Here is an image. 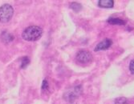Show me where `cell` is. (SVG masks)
<instances>
[{"label": "cell", "mask_w": 134, "mask_h": 104, "mask_svg": "<svg viewBox=\"0 0 134 104\" xmlns=\"http://www.w3.org/2000/svg\"><path fill=\"white\" fill-rule=\"evenodd\" d=\"M43 34V30L38 26H31L23 30L22 37L24 40L34 42L41 38Z\"/></svg>", "instance_id": "obj_1"}, {"label": "cell", "mask_w": 134, "mask_h": 104, "mask_svg": "<svg viewBox=\"0 0 134 104\" xmlns=\"http://www.w3.org/2000/svg\"><path fill=\"white\" fill-rule=\"evenodd\" d=\"M14 15V9L10 4H3L0 7V22H8Z\"/></svg>", "instance_id": "obj_2"}, {"label": "cell", "mask_w": 134, "mask_h": 104, "mask_svg": "<svg viewBox=\"0 0 134 104\" xmlns=\"http://www.w3.org/2000/svg\"><path fill=\"white\" fill-rule=\"evenodd\" d=\"M81 91H82V88L80 86L75 87H73L71 90L67 91L66 93L64 95V98L68 102H72L79 97V95L81 93Z\"/></svg>", "instance_id": "obj_3"}, {"label": "cell", "mask_w": 134, "mask_h": 104, "mask_svg": "<svg viewBox=\"0 0 134 104\" xmlns=\"http://www.w3.org/2000/svg\"><path fill=\"white\" fill-rule=\"evenodd\" d=\"M92 54L85 50H82L80 51L77 54H76V59L79 63H83V64H86V63H89L92 61Z\"/></svg>", "instance_id": "obj_4"}, {"label": "cell", "mask_w": 134, "mask_h": 104, "mask_svg": "<svg viewBox=\"0 0 134 104\" xmlns=\"http://www.w3.org/2000/svg\"><path fill=\"white\" fill-rule=\"evenodd\" d=\"M113 44V41L112 39H105L103 41H101L100 43H98L96 45V47L95 48V51H104V50H107L109 47H111Z\"/></svg>", "instance_id": "obj_5"}, {"label": "cell", "mask_w": 134, "mask_h": 104, "mask_svg": "<svg viewBox=\"0 0 134 104\" xmlns=\"http://www.w3.org/2000/svg\"><path fill=\"white\" fill-rule=\"evenodd\" d=\"M1 39H2L3 42L9 43V42H12L14 40V35H13V34H11L10 33L7 32V31H3L2 33Z\"/></svg>", "instance_id": "obj_6"}, {"label": "cell", "mask_w": 134, "mask_h": 104, "mask_svg": "<svg viewBox=\"0 0 134 104\" xmlns=\"http://www.w3.org/2000/svg\"><path fill=\"white\" fill-rule=\"evenodd\" d=\"M98 4L103 8H112L114 5V2L113 0H100Z\"/></svg>", "instance_id": "obj_7"}, {"label": "cell", "mask_w": 134, "mask_h": 104, "mask_svg": "<svg viewBox=\"0 0 134 104\" xmlns=\"http://www.w3.org/2000/svg\"><path fill=\"white\" fill-rule=\"evenodd\" d=\"M108 22L110 24L113 25H125V22L122 19H115V18H110L108 20Z\"/></svg>", "instance_id": "obj_8"}, {"label": "cell", "mask_w": 134, "mask_h": 104, "mask_svg": "<svg viewBox=\"0 0 134 104\" xmlns=\"http://www.w3.org/2000/svg\"><path fill=\"white\" fill-rule=\"evenodd\" d=\"M114 104H130L128 99L125 97H119L115 99Z\"/></svg>", "instance_id": "obj_9"}, {"label": "cell", "mask_w": 134, "mask_h": 104, "mask_svg": "<svg viewBox=\"0 0 134 104\" xmlns=\"http://www.w3.org/2000/svg\"><path fill=\"white\" fill-rule=\"evenodd\" d=\"M70 7H71L73 10H74V11H76V12H79V11L82 9V5H81L80 3H79L73 2V3L71 4Z\"/></svg>", "instance_id": "obj_10"}, {"label": "cell", "mask_w": 134, "mask_h": 104, "mask_svg": "<svg viewBox=\"0 0 134 104\" xmlns=\"http://www.w3.org/2000/svg\"><path fill=\"white\" fill-rule=\"evenodd\" d=\"M30 60L27 57H23L22 60H21V68H25L27 66V65L29 64Z\"/></svg>", "instance_id": "obj_11"}, {"label": "cell", "mask_w": 134, "mask_h": 104, "mask_svg": "<svg viewBox=\"0 0 134 104\" xmlns=\"http://www.w3.org/2000/svg\"><path fill=\"white\" fill-rule=\"evenodd\" d=\"M129 70L132 74H134V60H132L129 64Z\"/></svg>", "instance_id": "obj_12"}, {"label": "cell", "mask_w": 134, "mask_h": 104, "mask_svg": "<svg viewBox=\"0 0 134 104\" xmlns=\"http://www.w3.org/2000/svg\"><path fill=\"white\" fill-rule=\"evenodd\" d=\"M47 86H48V84H47V81L46 80V79H44L43 80V85H42V89H47Z\"/></svg>", "instance_id": "obj_13"}]
</instances>
